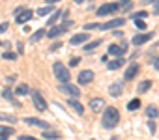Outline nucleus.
Wrapping results in <instances>:
<instances>
[{"mask_svg": "<svg viewBox=\"0 0 159 140\" xmlns=\"http://www.w3.org/2000/svg\"><path fill=\"white\" fill-rule=\"evenodd\" d=\"M120 121V112L116 107H107L103 110V120H101V125L105 129H114Z\"/></svg>", "mask_w": 159, "mask_h": 140, "instance_id": "1", "label": "nucleus"}, {"mask_svg": "<svg viewBox=\"0 0 159 140\" xmlns=\"http://www.w3.org/2000/svg\"><path fill=\"white\" fill-rule=\"evenodd\" d=\"M52 73H54L56 81H60L62 84L69 82V79H71V75H69V71H67V67H66L64 63H60V62L52 63Z\"/></svg>", "mask_w": 159, "mask_h": 140, "instance_id": "2", "label": "nucleus"}, {"mask_svg": "<svg viewBox=\"0 0 159 140\" xmlns=\"http://www.w3.org/2000/svg\"><path fill=\"white\" fill-rule=\"evenodd\" d=\"M118 8H120V4H118V2H109V4H105V6L98 8V10H96V13H98L99 17H103V15H109V13L118 11Z\"/></svg>", "mask_w": 159, "mask_h": 140, "instance_id": "3", "label": "nucleus"}, {"mask_svg": "<svg viewBox=\"0 0 159 140\" xmlns=\"http://www.w3.org/2000/svg\"><path fill=\"white\" fill-rule=\"evenodd\" d=\"M58 90H60L62 94L73 95V99H77L79 95H81V90H79L77 86H73V84H69V82H66V84H60V86H58Z\"/></svg>", "mask_w": 159, "mask_h": 140, "instance_id": "4", "label": "nucleus"}, {"mask_svg": "<svg viewBox=\"0 0 159 140\" xmlns=\"http://www.w3.org/2000/svg\"><path fill=\"white\" fill-rule=\"evenodd\" d=\"M32 101H34L36 110H39V112L47 110V101L41 97V94H39V92H32Z\"/></svg>", "mask_w": 159, "mask_h": 140, "instance_id": "5", "label": "nucleus"}, {"mask_svg": "<svg viewBox=\"0 0 159 140\" xmlns=\"http://www.w3.org/2000/svg\"><path fill=\"white\" fill-rule=\"evenodd\" d=\"M124 24H125V19L118 17V19H112V21L105 23V24H99V28H101V30H112V28H120V26H124Z\"/></svg>", "mask_w": 159, "mask_h": 140, "instance_id": "6", "label": "nucleus"}, {"mask_svg": "<svg viewBox=\"0 0 159 140\" xmlns=\"http://www.w3.org/2000/svg\"><path fill=\"white\" fill-rule=\"evenodd\" d=\"M79 84H90L94 81V71H90V69H86V71H81L79 73Z\"/></svg>", "mask_w": 159, "mask_h": 140, "instance_id": "7", "label": "nucleus"}, {"mask_svg": "<svg viewBox=\"0 0 159 140\" xmlns=\"http://www.w3.org/2000/svg\"><path fill=\"white\" fill-rule=\"evenodd\" d=\"M23 121H25L26 125L39 127V129H43V131H47V129H49V123H45V121H41V120H38V118H25Z\"/></svg>", "mask_w": 159, "mask_h": 140, "instance_id": "8", "label": "nucleus"}, {"mask_svg": "<svg viewBox=\"0 0 159 140\" xmlns=\"http://www.w3.org/2000/svg\"><path fill=\"white\" fill-rule=\"evenodd\" d=\"M32 15H34V13H32L30 10H23L19 15H15V23H17V24H26V21L32 19Z\"/></svg>", "mask_w": 159, "mask_h": 140, "instance_id": "9", "label": "nucleus"}, {"mask_svg": "<svg viewBox=\"0 0 159 140\" xmlns=\"http://www.w3.org/2000/svg\"><path fill=\"white\" fill-rule=\"evenodd\" d=\"M88 105H90V108H92L94 112H99V110L105 108V101H103V97H94V99L88 101Z\"/></svg>", "mask_w": 159, "mask_h": 140, "instance_id": "10", "label": "nucleus"}, {"mask_svg": "<svg viewBox=\"0 0 159 140\" xmlns=\"http://www.w3.org/2000/svg\"><path fill=\"white\" fill-rule=\"evenodd\" d=\"M88 34H84V32H81V34H75V36H71V39H69V43L71 45H81V43H84V41H88Z\"/></svg>", "mask_w": 159, "mask_h": 140, "instance_id": "11", "label": "nucleus"}, {"mask_svg": "<svg viewBox=\"0 0 159 140\" xmlns=\"http://www.w3.org/2000/svg\"><path fill=\"white\" fill-rule=\"evenodd\" d=\"M137 73H139V65H137V63H131V65L127 67L125 75H124V81H133V79L137 77Z\"/></svg>", "mask_w": 159, "mask_h": 140, "instance_id": "12", "label": "nucleus"}, {"mask_svg": "<svg viewBox=\"0 0 159 140\" xmlns=\"http://www.w3.org/2000/svg\"><path fill=\"white\" fill-rule=\"evenodd\" d=\"M152 32H148V34H139V36H135L133 37V45H142V43H146V41H150L152 39Z\"/></svg>", "mask_w": 159, "mask_h": 140, "instance_id": "13", "label": "nucleus"}, {"mask_svg": "<svg viewBox=\"0 0 159 140\" xmlns=\"http://www.w3.org/2000/svg\"><path fill=\"white\" fill-rule=\"evenodd\" d=\"M122 92H124V84H122V82H114V84H111V88H109V95H112V97H118Z\"/></svg>", "mask_w": 159, "mask_h": 140, "instance_id": "14", "label": "nucleus"}, {"mask_svg": "<svg viewBox=\"0 0 159 140\" xmlns=\"http://www.w3.org/2000/svg\"><path fill=\"white\" fill-rule=\"evenodd\" d=\"M66 30H67V26H54V28H51V30L47 32V37L54 39V37H58L60 34H64Z\"/></svg>", "mask_w": 159, "mask_h": 140, "instance_id": "15", "label": "nucleus"}, {"mask_svg": "<svg viewBox=\"0 0 159 140\" xmlns=\"http://www.w3.org/2000/svg\"><path fill=\"white\" fill-rule=\"evenodd\" d=\"M67 105H69V107H71L77 114H84V107H83L81 103H79L77 99H69V101H67Z\"/></svg>", "mask_w": 159, "mask_h": 140, "instance_id": "16", "label": "nucleus"}, {"mask_svg": "<svg viewBox=\"0 0 159 140\" xmlns=\"http://www.w3.org/2000/svg\"><path fill=\"white\" fill-rule=\"evenodd\" d=\"M125 50H124V47H118V45H111L109 47V54H112V56H118V58H122V54H124Z\"/></svg>", "mask_w": 159, "mask_h": 140, "instance_id": "17", "label": "nucleus"}, {"mask_svg": "<svg viewBox=\"0 0 159 140\" xmlns=\"http://www.w3.org/2000/svg\"><path fill=\"white\" fill-rule=\"evenodd\" d=\"M122 65H124V58H118V60L109 62V69H111V71H116V69H120Z\"/></svg>", "mask_w": 159, "mask_h": 140, "instance_id": "18", "label": "nucleus"}, {"mask_svg": "<svg viewBox=\"0 0 159 140\" xmlns=\"http://www.w3.org/2000/svg\"><path fill=\"white\" fill-rule=\"evenodd\" d=\"M43 138H47V140H52V138H60V133H54V131H43Z\"/></svg>", "mask_w": 159, "mask_h": 140, "instance_id": "19", "label": "nucleus"}, {"mask_svg": "<svg viewBox=\"0 0 159 140\" xmlns=\"http://www.w3.org/2000/svg\"><path fill=\"white\" fill-rule=\"evenodd\" d=\"M139 107H140V99H133V101H129V103H127V110H131V112H133V110H137Z\"/></svg>", "mask_w": 159, "mask_h": 140, "instance_id": "20", "label": "nucleus"}, {"mask_svg": "<svg viewBox=\"0 0 159 140\" xmlns=\"http://www.w3.org/2000/svg\"><path fill=\"white\" fill-rule=\"evenodd\" d=\"M0 121H8V123H15L17 118L15 116H10V114H0Z\"/></svg>", "mask_w": 159, "mask_h": 140, "instance_id": "21", "label": "nucleus"}, {"mask_svg": "<svg viewBox=\"0 0 159 140\" xmlns=\"http://www.w3.org/2000/svg\"><path fill=\"white\" fill-rule=\"evenodd\" d=\"M99 45H101V39H96V41H92V43H88L84 50H88V52H92V50H94V49H98Z\"/></svg>", "mask_w": 159, "mask_h": 140, "instance_id": "22", "label": "nucleus"}, {"mask_svg": "<svg viewBox=\"0 0 159 140\" xmlns=\"http://www.w3.org/2000/svg\"><path fill=\"white\" fill-rule=\"evenodd\" d=\"M150 86H152V82H150V81H142V82L139 84V94H144Z\"/></svg>", "mask_w": 159, "mask_h": 140, "instance_id": "23", "label": "nucleus"}, {"mask_svg": "<svg viewBox=\"0 0 159 140\" xmlns=\"http://www.w3.org/2000/svg\"><path fill=\"white\" fill-rule=\"evenodd\" d=\"M15 94H17V95H26V94H28V86H26V84H19L17 90H15Z\"/></svg>", "mask_w": 159, "mask_h": 140, "instance_id": "24", "label": "nucleus"}, {"mask_svg": "<svg viewBox=\"0 0 159 140\" xmlns=\"http://www.w3.org/2000/svg\"><path fill=\"white\" fill-rule=\"evenodd\" d=\"M51 11H52V6H45V8H39V10H38V11H36V13H38V15H41V17H43V15H49V13H51Z\"/></svg>", "mask_w": 159, "mask_h": 140, "instance_id": "25", "label": "nucleus"}, {"mask_svg": "<svg viewBox=\"0 0 159 140\" xmlns=\"http://www.w3.org/2000/svg\"><path fill=\"white\" fill-rule=\"evenodd\" d=\"M146 114H148L150 118H157V116H159V110H157L155 107H148V110H146Z\"/></svg>", "mask_w": 159, "mask_h": 140, "instance_id": "26", "label": "nucleus"}, {"mask_svg": "<svg viewBox=\"0 0 159 140\" xmlns=\"http://www.w3.org/2000/svg\"><path fill=\"white\" fill-rule=\"evenodd\" d=\"M43 36H47V32H45V30H38V32H36L30 39H32V41H38V39H41Z\"/></svg>", "mask_w": 159, "mask_h": 140, "instance_id": "27", "label": "nucleus"}, {"mask_svg": "<svg viewBox=\"0 0 159 140\" xmlns=\"http://www.w3.org/2000/svg\"><path fill=\"white\" fill-rule=\"evenodd\" d=\"M0 134H4V136L13 134V127H2V125H0Z\"/></svg>", "mask_w": 159, "mask_h": 140, "instance_id": "28", "label": "nucleus"}, {"mask_svg": "<svg viewBox=\"0 0 159 140\" xmlns=\"http://www.w3.org/2000/svg\"><path fill=\"white\" fill-rule=\"evenodd\" d=\"M4 97H6L8 101H11V103H15V105H19V103H17V101L13 99V95H11V92H10V90H4Z\"/></svg>", "mask_w": 159, "mask_h": 140, "instance_id": "29", "label": "nucleus"}, {"mask_svg": "<svg viewBox=\"0 0 159 140\" xmlns=\"http://www.w3.org/2000/svg\"><path fill=\"white\" fill-rule=\"evenodd\" d=\"M144 17H148L146 11H137V13H133V21H135V19H144Z\"/></svg>", "mask_w": 159, "mask_h": 140, "instance_id": "30", "label": "nucleus"}, {"mask_svg": "<svg viewBox=\"0 0 159 140\" xmlns=\"http://www.w3.org/2000/svg\"><path fill=\"white\" fill-rule=\"evenodd\" d=\"M58 19H60V11H54V13H52V15H51V19H49V23H51V24H52V23H56V21H58Z\"/></svg>", "mask_w": 159, "mask_h": 140, "instance_id": "31", "label": "nucleus"}, {"mask_svg": "<svg viewBox=\"0 0 159 140\" xmlns=\"http://www.w3.org/2000/svg\"><path fill=\"white\" fill-rule=\"evenodd\" d=\"M135 26H137V28H140V30H144V28H146V23H144V21H140V19H135Z\"/></svg>", "mask_w": 159, "mask_h": 140, "instance_id": "32", "label": "nucleus"}, {"mask_svg": "<svg viewBox=\"0 0 159 140\" xmlns=\"http://www.w3.org/2000/svg\"><path fill=\"white\" fill-rule=\"evenodd\" d=\"M96 28H99V24H96V23H92V24H84V30L88 32V30H96Z\"/></svg>", "mask_w": 159, "mask_h": 140, "instance_id": "33", "label": "nucleus"}, {"mask_svg": "<svg viewBox=\"0 0 159 140\" xmlns=\"http://www.w3.org/2000/svg\"><path fill=\"white\" fill-rule=\"evenodd\" d=\"M2 58H4V60H15V54H13V52H4Z\"/></svg>", "mask_w": 159, "mask_h": 140, "instance_id": "34", "label": "nucleus"}, {"mask_svg": "<svg viewBox=\"0 0 159 140\" xmlns=\"http://www.w3.org/2000/svg\"><path fill=\"white\" fill-rule=\"evenodd\" d=\"M60 47H62V41H58V43H54V45L51 47V52H54V50H58Z\"/></svg>", "mask_w": 159, "mask_h": 140, "instance_id": "35", "label": "nucleus"}, {"mask_svg": "<svg viewBox=\"0 0 159 140\" xmlns=\"http://www.w3.org/2000/svg\"><path fill=\"white\" fill-rule=\"evenodd\" d=\"M79 62H81V58H71V60H69V65H77Z\"/></svg>", "mask_w": 159, "mask_h": 140, "instance_id": "36", "label": "nucleus"}, {"mask_svg": "<svg viewBox=\"0 0 159 140\" xmlns=\"http://www.w3.org/2000/svg\"><path fill=\"white\" fill-rule=\"evenodd\" d=\"M148 127H150V133H155V123L153 121H148Z\"/></svg>", "mask_w": 159, "mask_h": 140, "instance_id": "37", "label": "nucleus"}, {"mask_svg": "<svg viewBox=\"0 0 159 140\" xmlns=\"http://www.w3.org/2000/svg\"><path fill=\"white\" fill-rule=\"evenodd\" d=\"M8 30V23H2V24H0V32H6Z\"/></svg>", "mask_w": 159, "mask_h": 140, "instance_id": "38", "label": "nucleus"}, {"mask_svg": "<svg viewBox=\"0 0 159 140\" xmlns=\"http://www.w3.org/2000/svg\"><path fill=\"white\" fill-rule=\"evenodd\" d=\"M19 140H36V138H34V136H26V134H23Z\"/></svg>", "mask_w": 159, "mask_h": 140, "instance_id": "39", "label": "nucleus"}, {"mask_svg": "<svg viewBox=\"0 0 159 140\" xmlns=\"http://www.w3.org/2000/svg\"><path fill=\"white\" fill-rule=\"evenodd\" d=\"M56 2H60V0H47V6H51V4H56Z\"/></svg>", "mask_w": 159, "mask_h": 140, "instance_id": "40", "label": "nucleus"}, {"mask_svg": "<svg viewBox=\"0 0 159 140\" xmlns=\"http://www.w3.org/2000/svg\"><path fill=\"white\" fill-rule=\"evenodd\" d=\"M112 36H118V37H122V36H124V34H122V32H120V30H116V32H112Z\"/></svg>", "mask_w": 159, "mask_h": 140, "instance_id": "41", "label": "nucleus"}, {"mask_svg": "<svg viewBox=\"0 0 159 140\" xmlns=\"http://www.w3.org/2000/svg\"><path fill=\"white\" fill-rule=\"evenodd\" d=\"M153 65H155V69H157V71H159V58H157V60L153 62Z\"/></svg>", "mask_w": 159, "mask_h": 140, "instance_id": "42", "label": "nucleus"}, {"mask_svg": "<svg viewBox=\"0 0 159 140\" xmlns=\"http://www.w3.org/2000/svg\"><path fill=\"white\" fill-rule=\"evenodd\" d=\"M155 13L159 15V0H157V2H155Z\"/></svg>", "mask_w": 159, "mask_h": 140, "instance_id": "43", "label": "nucleus"}, {"mask_svg": "<svg viewBox=\"0 0 159 140\" xmlns=\"http://www.w3.org/2000/svg\"><path fill=\"white\" fill-rule=\"evenodd\" d=\"M127 2H129V0H120V6H125Z\"/></svg>", "mask_w": 159, "mask_h": 140, "instance_id": "44", "label": "nucleus"}, {"mask_svg": "<svg viewBox=\"0 0 159 140\" xmlns=\"http://www.w3.org/2000/svg\"><path fill=\"white\" fill-rule=\"evenodd\" d=\"M84 2V0H75V4H83Z\"/></svg>", "mask_w": 159, "mask_h": 140, "instance_id": "45", "label": "nucleus"}, {"mask_svg": "<svg viewBox=\"0 0 159 140\" xmlns=\"http://www.w3.org/2000/svg\"><path fill=\"white\" fill-rule=\"evenodd\" d=\"M111 140H118V138H116V136H112V138H111Z\"/></svg>", "mask_w": 159, "mask_h": 140, "instance_id": "46", "label": "nucleus"}, {"mask_svg": "<svg viewBox=\"0 0 159 140\" xmlns=\"http://www.w3.org/2000/svg\"><path fill=\"white\" fill-rule=\"evenodd\" d=\"M148 2H152V0H148Z\"/></svg>", "mask_w": 159, "mask_h": 140, "instance_id": "47", "label": "nucleus"}, {"mask_svg": "<svg viewBox=\"0 0 159 140\" xmlns=\"http://www.w3.org/2000/svg\"><path fill=\"white\" fill-rule=\"evenodd\" d=\"M0 45H2V43H0Z\"/></svg>", "mask_w": 159, "mask_h": 140, "instance_id": "48", "label": "nucleus"}, {"mask_svg": "<svg viewBox=\"0 0 159 140\" xmlns=\"http://www.w3.org/2000/svg\"><path fill=\"white\" fill-rule=\"evenodd\" d=\"M92 140H94V138H92Z\"/></svg>", "mask_w": 159, "mask_h": 140, "instance_id": "49", "label": "nucleus"}]
</instances>
